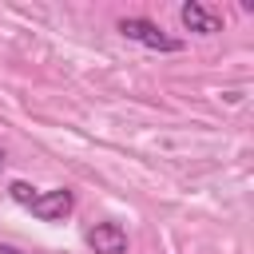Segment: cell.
Segmentation results:
<instances>
[{"label":"cell","mask_w":254,"mask_h":254,"mask_svg":"<svg viewBox=\"0 0 254 254\" xmlns=\"http://www.w3.org/2000/svg\"><path fill=\"white\" fill-rule=\"evenodd\" d=\"M115 28H119V36H127V40L151 48V52H183V40L167 36V32H163L155 20H147V16H123Z\"/></svg>","instance_id":"cell-1"},{"label":"cell","mask_w":254,"mask_h":254,"mask_svg":"<svg viewBox=\"0 0 254 254\" xmlns=\"http://www.w3.org/2000/svg\"><path fill=\"white\" fill-rule=\"evenodd\" d=\"M40 222H64L71 210H75V194L67 190V187H56V190H44V194H36L32 198V206H28Z\"/></svg>","instance_id":"cell-2"},{"label":"cell","mask_w":254,"mask_h":254,"mask_svg":"<svg viewBox=\"0 0 254 254\" xmlns=\"http://www.w3.org/2000/svg\"><path fill=\"white\" fill-rule=\"evenodd\" d=\"M87 246L95 254H127V230L119 222H95L87 230Z\"/></svg>","instance_id":"cell-3"},{"label":"cell","mask_w":254,"mask_h":254,"mask_svg":"<svg viewBox=\"0 0 254 254\" xmlns=\"http://www.w3.org/2000/svg\"><path fill=\"white\" fill-rule=\"evenodd\" d=\"M179 20H183L187 32H198V36H214V32L222 28V20H218L206 4H198V0H187V4L179 8Z\"/></svg>","instance_id":"cell-4"},{"label":"cell","mask_w":254,"mask_h":254,"mask_svg":"<svg viewBox=\"0 0 254 254\" xmlns=\"http://www.w3.org/2000/svg\"><path fill=\"white\" fill-rule=\"evenodd\" d=\"M8 194H12V202H20V206H32V198L40 194L32 183H24V179H12L8 183Z\"/></svg>","instance_id":"cell-5"},{"label":"cell","mask_w":254,"mask_h":254,"mask_svg":"<svg viewBox=\"0 0 254 254\" xmlns=\"http://www.w3.org/2000/svg\"><path fill=\"white\" fill-rule=\"evenodd\" d=\"M0 254H24V250H16V246H4V242H0Z\"/></svg>","instance_id":"cell-6"},{"label":"cell","mask_w":254,"mask_h":254,"mask_svg":"<svg viewBox=\"0 0 254 254\" xmlns=\"http://www.w3.org/2000/svg\"><path fill=\"white\" fill-rule=\"evenodd\" d=\"M0 167H4V147H0Z\"/></svg>","instance_id":"cell-7"}]
</instances>
